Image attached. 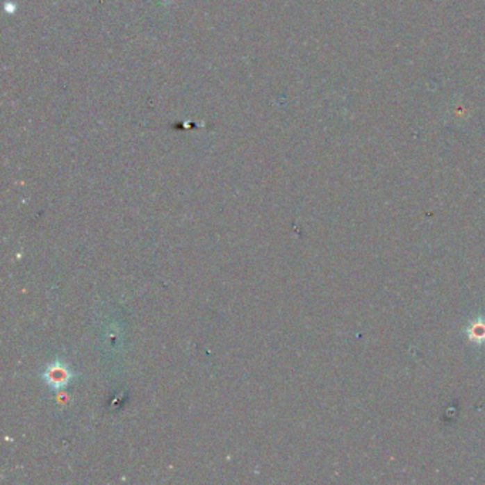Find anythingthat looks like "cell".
<instances>
[{
  "mask_svg": "<svg viewBox=\"0 0 485 485\" xmlns=\"http://www.w3.org/2000/svg\"><path fill=\"white\" fill-rule=\"evenodd\" d=\"M73 377H74L73 372L62 361L51 363V365L47 366L46 373H44L46 383L54 390H60V388L69 386L72 383Z\"/></svg>",
  "mask_w": 485,
  "mask_h": 485,
  "instance_id": "6da1fadb",
  "label": "cell"
}]
</instances>
